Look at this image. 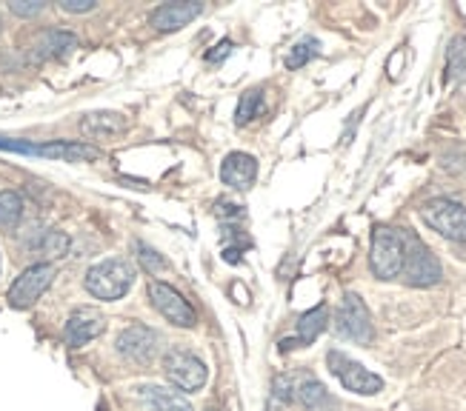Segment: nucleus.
Returning a JSON list of instances; mask_svg holds the SVG:
<instances>
[{
  "instance_id": "f257e3e1",
  "label": "nucleus",
  "mask_w": 466,
  "mask_h": 411,
  "mask_svg": "<svg viewBox=\"0 0 466 411\" xmlns=\"http://www.w3.org/2000/svg\"><path fill=\"white\" fill-rule=\"evenodd\" d=\"M135 283V266L124 257H106L86 272V292L97 300H120Z\"/></svg>"
},
{
  "instance_id": "f03ea898",
  "label": "nucleus",
  "mask_w": 466,
  "mask_h": 411,
  "mask_svg": "<svg viewBox=\"0 0 466 411\" xmlns=\"http://www.w3.org/2000/svg\"><path fill=\"white\" fill-rule=\"evenodd\" d=\"M403 229H390V226H378L372 232V249H370V269L380 280H392L403 272Z\"/></svg>"
},
{
  "instance_id": "7ed1b4c3",
  "label": "nucleus",
  "mask_w": 466,
  "mask_h": 411,
  "mask_svg": "<svg viewBox=\"0 0 466 411\" xmlns=\"http://www.w3.org/2000/svg\"><path fill=\"white\" fill-rule=\"evenodd\" d=\"M403 243H407V252H403V272H400L403 280L415 286V289H427V286L441 283L443 269H441L438 257L430 252V246L412 232H403Z\"/></svg>"
},
{
  "instance_id": "20e7f679",
  "label": "nucleus",
  "mask_w": 466,
  "mask_h": 411,
  "mask_svg": "<svg viewBox=\"0 0 466 411\" xmlns=\"http://www.w3.org/2000/svg\"><path fill=\"white\" fill-rule=\"evenodd\" d=\"M420 217L441 237L466 243V206L463 203L450 200V197H435L430 203H423Z\"/></svg>"
},
{
  "instance_id": "39448f33",
  "label": "nucleus",
  "mask_w": 466,
  "mask_h": 411,
  "mask_svg": "<svg viewBox=\"0 0 466 411\" xmlns=\"http://www.w3.org/2000/svg\"><path fill=\"white\" fill-rule=\"evenodd\" d=\"M335 323H338V335H340V337H347V340H352V343L370 346L372 337H375L370 308H367V303H363L355 292H347V295H343Z\"/></svg>"
},
{
  "instance_id": "423d86ee",
  "label": "nucleus",
  "mask_w": 466,
  "mask_h": 411,
  "mask_svg": "<svg viewBox=\"0 0 466 411\" xmlns=\"http://www.w3.org/2000/svg\"><path fill=\"white\" fill-rule=\"evenodd\" d=\"M164 375L167 380L180 388V392H198V388H204L209 372H207V363L195 357L187 348H172L164 357Z\"/></svg>"
},
{
  "instance_id": "0eeeda50",
  "label": "nucleus",
  "mask_w": 466,
  "mask_h": 411,
  "mask_svg": "<svg viewBox=\"0 0 466 411\" xmlns=\"http://www.w3.org/2000/svg\"><path fill=\"white\" fill-rule=\"evenodd\" d=\"M327 363H329V372L343 383L347 392H355V395H378L383 388V380L370 372L367 366L355 363L352 357H347L343 352H329L327 355Z\"/></svg>"
},
{
  "instance_id": "6e6552de",
  "label": "nucleus",
  "mask_w": 466,
  "mask_h": 411,
  "mask_svg": "<svg viewBox=\"0 0 466 411\" xmlns=\"http://www.w3.org/2000/svg\"><path fill=\"white\" fill-rule=\"evenodd\" d=\"M52 280H55V266L52 263H35V266H29V269L12 283L9 306L12 308H29L32 303L40 300V295L49 289Z\"/></svg>"
},
{
  "instance_id": "1a4fd4ad",
  "label": "nucleus",
  "mask_w": 466,
  "mask_h": 411,
  "mask_svg": "<svg viewBox=\"0 0 466 411\" xmlns=\"http://www.w3.org/2000/svg\"><path fill=\"white\" fill-rule=\"evenodd\" d=\"M115 346H117V352L124 355L127 360H132L137 366H147L160 352V335L155 332V328L144 326V323H135V326L124 328V332L117 335Z\"/></svg>"
},
{
  "instance_id": "9d476101",
  "label": "nucleus",
  "mask_w": 466,
  "mask_h": 411,
  "mask_svg": "<svg viewBox=\"0 0 466 411\" xmlns=\"http://www.w3.org/2000/svg\"><path fill=\"white\" fill-rule=\"evenodd\" d=\"M149 303H152L169 323H175V326H180V328H192V326L198 323L195 308H192L184 297H180V295L172 289V286L160 283V280L149 283Z\"/></svg>"
},
{
  "instance_id": "9b49d317",
  "label": "nucleus",
  "mask_w": 466,
  "mask_h": 411,
  "mask_svg": "<svg viewBox=\"0 0 466 411\" xmlns=\"http://www.w3.org/2000/svg\"><path fill=\"white\" fill-rule=\"evenodd\" d=\"M104 332H106L104 315L95 312V308H77V312L64 326V340H66V346L80 348V346H86L89 340L100 337Z\"/></svg>"
},
{
  "instance_id": "f8f14e48",
  "label": "nucleus",
  "mask_w": 466,
  "mask_h": 411,
  "mask_svg": "<svg viewBox=\"0 0 466 411\" xmlns=\"http://www.w3.org/2000/svg\"><path fill=\"white\" fill-rule=\"evenodd\" d=\"M200 6L198 0H184V4H160L152 17H149V24L157 29V32H177V29H184L189 26L192 20L200 15Z\"/></svg>"
},
{
  "instance_id": "ddd939ff",
  "label": "nucleus",
  "mask_w": 466,
  "mask_h": 411,
  "mask_svg": "<svg viewBox=\"0 0 466 411\" xmlns=\"http://www.w3.org/2000/svg\"><path fill=\"white\" fill-rule=\"evenodd\" d=\"M255 177H258V160L252 155L232 152L220 163V180L238 192H247L255 183Z\"/></svg>"
},
{
  "instance_id": "4468645a",
  "label": "nucleus",
  "mask_w": 466,
  "mask_h": 411,
  "mask_svg": "<svg viewBox=\"0 0 466 411\" xmlns=\"http://www.w3.org/2000/svg\"><path fill=\"white\" fill-rule=\"evenodd\" d=\"M329 323V308L327 306H315L309 312H303L300 320H298V335L289 340H280V352H289V348H300V346H309L320 337V332L327 328Z\"/></svg>"
},
{
  "instance_id": "2eb2a0df",
  "label": "nucleus",
  "mask_w": 466,
  "mask_h": 411,
  "mask_svg": "<svg viewBox=\"0 0 466 411\" xmlns=\"http://www.w3.org/2000/svg\"><path fill=\"white\" fill-rule=\"evenodd\" d=\"M72 49H77V37L72 32H60V29H46L35 37L32 44V57L35 60H52V57H64Z\"/></svg>"
},
{
  "instance_id": "dca6fc26",
  "label": "nucleus",
  "mask_w": 466,
  "mask_h": 411,
  "mask_svg": "<svg viewBox=\"0 0 466 411\" xmlns=\"http://www.w3.org/2000/svg\"><path fill=\"white\" fill-rule=\"evenodd\" d=\"M35 155L55 157V160H66V163H84V160H97L100 149L89 146V143H75V140H55L44 143V146H35Z\"/></svg>"
},
{
  "instance_id": "f3484780",
  "label": "nucleus",
  "mask_w": 466,
  "mask_h": 411,
  "mask_svg": "<svg viewBox=\"0 0 466 411\" xmlns=\"http://www.w3.org/2000/svg\"><path fill=\"white\" fill-rule=\"evenodd\" d=\"M129 126V120L117 112H92L80 120V132L86 137H115V135H124Z\"/></svg>"
},
{
  "instance_id": "a211bd4d",
  "label": "nucleus",
  "mask_w": 466,
  "mask_h": 411,
  "mask_svg": "<svg viewBox=\"0 0 466 411\" xmlns=\"http://www.w3.org/2000/svg\"><path fill=\"white\" fill-rule=\"evenodd\" d=\"M140 400H144L147 411H195L180 395L167 392L160 386H144L140 388Z\"/></svg>"
},
{
  "instance_id": "6ab92c4d",
  "label": "nucleus",
  "mask_w": 466,
  "mask_h": 411,
  "mask_svg": "<svg viewBox=\"0 0 466 411\" xmlns=\"http://www.w3.org/2000/svg\"><path fill=\"white\" fill-rule=\"evenodd\" d=\"M298 400L309 411H338V400L327 392L320 380H303L298 386Z\"/></svg>"
},
{
  "instance_id": "aec40b11",
  "label": "nucleus",
  "mask_w": 466,
  "mask_h": 411,
  "mask_svg": "<svg viewBox=\"0 0 466 411\" xmlns=\"http://www.w3.org/2000/svg\"><path fill=\"white\" fill-rule=\"evenodd\" d=\"M24 220V197L17 192H0V229L15 232Z\"/></svg>"
},
{
  "instance_id": "412c9836",
  "label": "nucleus",
  "mask_w": 466,
  "mask_h": 411,
  "mask_svg": "<svg viewBox=\"0 0 466 411\" xmlns=\"http://www.w3.org/2000/svg\"><path fill=\"white\" fill-rule=\"evenodd\" d=\"M447 77L450 80H466V35L452 37V44L447 49Z\"/></svg>"
},
{
  "instance_id": "4be33fe9",
  "label": "nucleus",
  "mask_w": 466,
  "mask_h": 411,
  "mask_svg": "<svg viewBox=\"0 0 466 411\" xmlns=\"http://www.w3.org/2000/svg\"><path fill=\"white\" fill-rule=\"evenodd\" d=\"M37 249L44 252L46 257H52V260L66 257L69 255V237L64 232H57V229H49V232H44V237H40Z\"/></svg>"
},
{
  "instance_id": "5701e85b",
  "label": "nucleus",
  "mask_w": 466,
  "mask_h": 411,
  "mask_svg": "<svg viewBox=\"0 0 466 411\" xmlns=\"http://www.w3.org/2000/svg\"><path fill=\"white\" fill-rule=\"evenodd\" d=\"M260 106H263V92L260 89H249L247 95L240 97L238 103V123H252L258 115H260Z\"/></svg>"
},
{
  "instance_id": "b1692460",
  "label": "nucleus",
  "mask_w": 466,
  "mask_h": 411,
  "mask_svg": "<svg viewBox=\"0 0 466 411\" xmlns=\"http://www.w3.org/2000/svg\"><path fill=\"white\" fill-rule=\"evenodd\" d=\"M318 55V40L307 37V40H300V44H295L287 55V66L289 69H300V66H307L309 60Z\"/></svg>"
},
{
  "instance_id": "393cba45",
  "label": "nucleus",
  "mask_w": 466,
  "mask_h": 411,
  "mask_svg": "<svg viewBox=\"0 0 466 411\" xmlns=\"http://www.w3.org/2000/svg\"><path fill=\"white\" fill-rule=\"evenodd\" d=\"M292 400H295L292 377H287V375L275 377V383H272V406H289Z\"/></svg>"
},
{
  "instance_id": "a878e982",
  "label": "nucleus",
  "mask_w": 466,
  "mask_h": 411,
  "mask_svg": "<svg viewBox=\"0 0 466 411\" xmlns=\"http://www.w3.org/2000/svg\"><path fill=\"white\" fill-rule=\"evenodd\" d=\"M137 260H140V266H144V269L149 272V275H157V272H164L167 269V260L160 257L155 249H149L147 243H137Z\"/></svg>"
},
{
  "instance_id": "bb28decb",
  "label": "nucleus",
  "mask_w": 466,
  "mask_h": 411,
  "mask_svg": "<svg viewBox=\"0 0 466 411\" xmlns=\"http://www.w3.org/2000/svg\"><path fill=\"white\" fill-rule=\"evenodd\" d=\"M44 6L46 4H40V0H12L9 4L12 15H17V17H35L44 12Z\"/></svg>"
},
{
  "instance_id": "cd10ccee",
  "label": "nucleus",
  "mask_w": 466,
  "mask_h": 411,
  "mask_svg": "<svg viewBox=\"0 0 466 411\" xmlns=\"http://www.w3.org/2000/svg\"><path fill=\"white\" fill-rule=\"evenodd\" d=\"M97 6V0H60V9L69 15H86Z\"/></svg>"
},
{
  "instance_id": "c85d7f7f",
  "label": "nucleus",
  "mask_w": 466,
  "mask_h": 411,
  "mask_svg": "<svg viewBox=\"0 0 466 411\" xmlns=\"http://www.w3.org/2000/svg\"><path fill=\"white\" fill-rule=\"evenodd\" d=\"M218 52H209V60H212V64H215V60H224L227 55H229V49H232V40H224V44H220V46H215Z\"/></svg>"
},
{
  "instance_id": "c756f323",
  "label": "nucleus",
  "mask_w": 466,
  "mask_h": 411,
  "mask_svg": "<svg viewBox=\"0 0 466 411\" xmlns=\"http://www.w3.org/2000/svg\"><path fill=\"white\" fill-rule=\"evenodd\" d=\"M0 32H4V20H0Z\"/></svg>"
},
{
  "instance_id": "7c9ffc66",
  "label": "nucleus",
  "mask_w": 466,
  "mask_h": 411,
  "mask_svg": "<svg viewBox=\"0 0 466 411\" xmlns=\"http://www.w3.org/2000/svg\"><path fill=\"white\" fill-rule=\"evenodd\" d=\"M209 411H220V408H215V406H212V408H209Z\"/></svg>"
}]
</instances>
